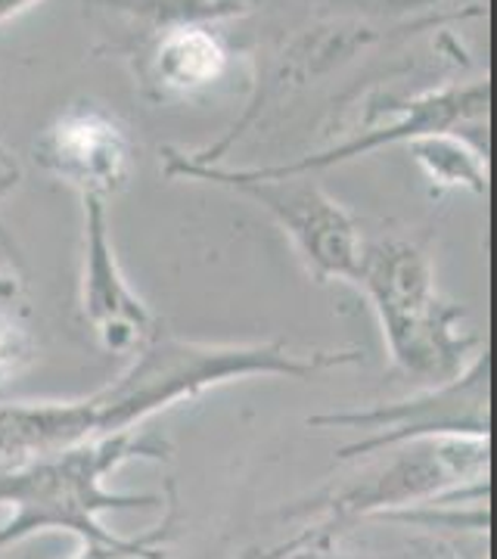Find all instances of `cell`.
<instances>
[{"label":"cell","mask_w":497,"mask_h":559,"mask_svg":"<svg viewBox=\"0 0 497 559\" xmlns=\"http://www.w3.org/2000/svg\"><path fill=\"white\" fill-rule=\"evenodd\" d=\"M20 178H22V171H20V165H16V159L0 146V200H3L16 183H20Z\"/></svg>","instance_id":"obj_14"},{"label":"cell","mask_w":497,"mask_h":559,"mask_svg":"<svg viewBox=\"0 0 497 559\" xmlns=\"http://www.w3.org/2000/svg\"><path fill=\"white\" fill-rule=\"evenodd\" d=\"M84 249H81V318L99 345L113 355H138L153 340V314L138 299L113 246L106 202L84 197Z\"/></svg>","instance_id":"obj_6"},{"label":"cell","mask_w":497,"mask_h":559,"mask_svg":"<svg viewBox=\"0 0 497 559\" xmlns=\"http://www.w3.org/2000/svg\"><path fill=\"white\" fill-rule=\"evenodd\" d=\"M374 305L395 370L423 389L445 385L478 355V342L460 330L458 308L441 299L426 252L414 242L364 246L358 283Z\"/></svg>","instance_id":"obj_3"},{"label":"cell","mask_w":497,"mask_h":559,"mask_svg":"<svg viewBox=\"0 0 497 559\" xmlns=\"http://www.w3.org/2000/svg\"><path fill=\"white\" fill-rule=\"evenodd\" d=\"M171 16L150 47L146 75L156 94L168 97H190L209 91L227 72L230 50L227 44L209 28V22L246 10L242 3H199L197 13L178 16L175 7H162Z\"/></svg>","instance_id":"obj_9"},{"label":"cell","mask_w":497,"mask_h":559,"mask_svg":"<svg viewBox=\"0 0 497 559\" xmlns=\"http://www.w3.org/2000/svg\"><path fill=\"white\" fill-rule=\"evenodd\" d=\"M28 352H32V340H28L25 326L16 320V314L0 311V377L22 370L28 360Z\"/></svg>","instance_id":"obj_12"},{"label":"cell","mask_w":497,"mask_h":559,"mask_svg":"<svg viewBox=\"0 0 497 559\" xmlns=\"http://www.w3.org/2000/svg\"><path fill=\"white\" fill-rule=\"evenodd\" d=\"M360 360L358 348L289 352L286 342L199 345L153 336L99 392L79 401H35L0 407V457H38L84 441L134 432L165 407L199 399L215 385L259 377H315Z\"/></svg>","instance_id":"obj_1"},{"label":"cell","mask_w":497,"mask_h":559,"mask_svg":"<svg viewBox=\"0 0 497 559\" xmlns=\"http://www.w3.org/2000/svg\"><path fill=\"white\" fill-rule=\"evenodd\" d=\"M35 162L79 190L81 200H109L131 171V140L119 121L91 103L60 112L35 140Z\"/></svg>","instance_id":"obj_7"},{"label":"cell","mask_w":497,"mask_h":559,"mask_svg":"<svg viewBox=\"0 0 497 559\" xmlns=\"http://www.w3.org/2000/svg\"><path fill=\"white\" fill-rule=\"evenodd\" d=\"M323 429H358L364 441L339 448V457H367L407 441H488V352L482 348L466 370L445 385L423 389L414 399L389 401L364 411H339L308 419Z\"/></svg>","instance_id":"obj_5"},{"label":"cell","mask_w":497,"mask_h":559,"mask_svg":"<svg viewBox=\"0 0 497 559\" xmlns=\"http://www.w3.org/2000/svg\"><path fill=\"white\" fill-rule=\"evenodd\" d=\"M22 299V280L13 267H0V311H10ZM13 314V311H10Z\"/></svg>","instance_id":"obj_13"},{"label":"cell","mask_w":497,"mask_h":559,"mask_svg":"<svg viewBox=\"0 0 497 559\" xmlns=\"http://www.w3.org/2000/svg\"><path fill=\"white\" fill-rule=\"evenodd\" d=\"M165 168L168 175L193 180H209L230 187L246 200L259 202L261 209L277 221L283 234L296 246L298 259L305 261L308 274L318 283L342 280L358 283L364 242H360L358 224L348 209L330 200L315 180L277 178L261 168H218L202 165L193 156H180L175 150H165Z\"/></svg>","instance_id":"obj_4"},{"label":"cell","mask_w":497,"mask_h":559,"mask_svg":"<svg viewBox=\"0 0 497 559\" xmlns=\"http://www.w3.org/2000/svg\"><path fill=\"white\" fill-rule=\"evenodd\" d=\"M175 516L165 520L150 528L140 538H125L119 544H87L81 540L79 554H72L69 559H162V544L168 540V525Z\"/></svg>","instance_id":"obj_11"},{"label":"cell","mask_w":497,"mask_h":559,"mask_svg":"<svg viewBox=\"0 0 497 559\" xmlns=\"http://www.w3.org/2000/svg\"><path fill=\"white\" fill-rule=\"evenodd\" d=\"M411 153L423 168V175L441 190L463 187L476 197L488 193V165L478 156L476 146L458 134H429L411 143Z\"/></svg>","instance_id":"obj_10"},{"label":"cell","mask_w":497,"mask_h":559,"mask_svg":"<svg viewBox=\"0 0 497 559\" xmlns=\"http://www.w3.org/2000/svg\"><path fill=\"white\" fill-rule=\"evenodd\" d=\"M28 10H35V3H22V0H0V22H10L22 16V13H28Z\"/></svg>","instance_id":"obj_15"},{"label":"cell","mask_w":497,"mask_h":559,"mask_svg":"<svg viewBox=\"0 0 497 559\" xmlns=\"http://www.w3.org/2000/svg\"><path fill=\"white\" fill-rule=\"evenodd\" d=\"M168 454L165 441L121 432L99 441H84L62 451L38 454L0 473V507H10V520L0 525V550L35 532H69L87 544H119L116 532L103 525L113 510L156 507L153 495H113L103 479L125 460Z\"/></svg>","instance_id":"obj_2"},{"label":"cell","mask_w":497,"mask_h":559,"mask_svg":"<svg viewBox=\"0 0 497 559\" xmlns=\"http://www.w3.org/2000/svg\"><path fill=\"white\" fill-rule=\"evenodd\" d=\"M488 112V81H473V84H454V87H441L433 94H423L417 100L401 103L398 109H389L382 119H377V128L360 131L358 138L345 140V143H333L330 150H320L311 156L289 162V165H277V168H261L268 175L277 178H296V175H308V171H327L333 165L352 162L382 150L389 143H414L429 134H448L451 128H458L460 121L478 119Z\"/></svg>","instance_id":"obj_8"}]
</instances>
